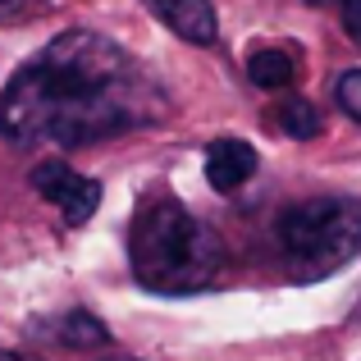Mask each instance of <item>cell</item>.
Masks as SVG:
<instances>
[{
    "label": "cell",
    "mask_w": 361,
    "mask_h": 361,
    "mask_svg": "<svg viewBox=\"0 0 361 361\" xmlns=\"http://www.w3.org/2000/svg\"><path fill=\"white\" fill-rule=\"evenodd\" d=\"M169 115V97L119 42L60 32L5 82L0 133L14 147H87Z\"/></svg>",
    "instance_id": "6da1fadb"
},
{
    "label": "cell",
    "mask_w": 361,
    "mask_h": 361,
    "mask_svg": "<svg viewBox=\"0 0 361 361\" xmlns=\"http://www.w3.org/2000/svg\"><path fill=\"white\" fill-rule=\"evenodd\" d=\"M224 252L220 233L202 224L178 197L151 192L133 211L128 224V265L133 279L151 293H202L224 274Z\"/></svg>",
    "instance_id": "7a4b0ae2"
},
{
    "label": "cell",
    "mask_w": 361,
    "mask_h": 361,
    "mask_svg": "<svg viewBox=\"0 0 361 361\" xmlns=\"http://www.w3.org/2000/svg\"><path fill=\"white\" fill-rule=\"evenodd\" d=\"M274 243L293 279H325L361 252V197L325 192L288 206L274 220Z\"/></svg>",
    "instance_id": "3957f363"
},
{
    "label": "cell",
    "mask_w": 361,
    "mask_h": 361,
    "mask_svg": "<svg viewBox=\"0 0 361 361\" xmlns=\"http://www.w3.org/2000/svg\"><path fill=\"white\" fill-rule=\"evenodd\" d=\"M27 183L37 188L42 202H51L55 211H60V220L69 224V229L87 224L92 215H97V206H101V183L87 178V174H78V169L64 165V160H42Z\"/></svg>",
    "instance_id": "277c9868"
},
{
    "label": "cell",
    "mask_w": 361,
    "mask_h": 361,
    "mask_svg": "<svg viewBox=\"0 0 361 361\" xmlns=\"http://www.w3.org/2000/svg\"><path fill=\"white\" fill-rule=\"evenodd\" d=\"M147 9L174 37H183L188 46H215L220 42V18H215L211 0H147Z\"/></svg>",
    "instance_id": "5b68a950"
},
{
    "label": "cell",
    "mask_w": 361,
    "mask_h": 361,
    "mask_svg": "<svg viewBox=\"0 0 361 361\" xmlns=\"http://www.w3.org/2000/svg\"><path fill=\"white\" fill-rule=\"evenodd\" d=\"M252 174H256V147H247L238 137H220L206 147V183L215 192H238Z\"/></svg>",
    "instance_id": "8992f818"
},
{
    "label": "cell",
    "mask_w": 361,
    "mask_h": 361,
    "mask_svg": "<svg viewBox=\"0 0 361 361\" xmlns=\"http://www.w3.org/2000/svg\"><path fill=\"white\" fill-rule=\"evenodd\" d=\"M247 78L265 92H283L298 82V55L283 51V46H265V51H256L247 60Z\"/></svg>",
    "instance_id": "52a82bcc"
},
{
    "label": "cell",
    "mask_w": 361,
    "mask_h": 361,
    "mask_svg": "<svg viewBox=\"0 0 361 361\" xmlns=\"http://www.w3.org/2000/svg\"><path fill=\"white\" fill-rule=\"evenodd\" d=\"M270 128H274V133H283V137L307 142V137H316V133L325 128V119H320V110L311 106V101H302V97H283L279 106H270Z\"/></svg>",
    "instance_id": "ba28073f"
},
{
    "label": "cell",
    "mask_w": 361,
    "mask_h": 361,
    "mask_svg": "<svg viewBox=\"0 0 361 361\" xmlns=\"http://www.w3.org/2000/svg\"><path fill=\"white\" fill-rule=\"evenodd\" d=\"M60 338L69 348H101L110 338V329L101 325L97 316H87V311H73V316H64L60 320Z\"/></svg>",
    "instance_id": "9c48e42d"
},
{
    "label": "cell",
    "mask_w": 361,
    "mask_h": 361,
    "mask_svg": "<svg viewBox=\"0 0 361 361\" xmlns=\"http://www.w3.org/2000/svg\"><path fill=\"white\" fill-rule=\"evenodd\" d=\"M334 97H338V106H343L348 115H353V119L361 123V69H348L343 78H338Z\"/></svg>",
    "instance_id": "30bf717a"
},
{
    "label": "cell",
    "mask_w": 361,
    "mask_h": 361,
    "mask_svg": "<svg viewBox=\"0 0 361 361\" xmlns=\"http://www.w3.org/2000/svg\"><path fill=\"white\" fill-rule=\"evenodd\" d=\"M46 14L42 0H0V27H14V23H27V18Z\"/></svg>",
    "instance_id": "8fae6325"
},
{
    "label": "cell",
    "mask_w": 361,
    "mask_h": 361,
    "mask_svg": "<svg viewBox=\"0 0 361 361\" xmlns=\"http://www.w3.org/2000/svg\"><path fill=\"white\" fill-rule=\"evenodd\" d=\"M338 5V14H343V27H348V37L361 46V0H334Z\"/></svg>",
    "instance_id": "7c38bea8"
},
{
    "label": "cell",
    "mask_w": 361,
    "mask_h": 361,
    "mask_svg": "<svg viewBox=\"0 0 361 361\" xmlns=\"http://www.w3.org/2000/svg\"><path fill=\"white\" fill-rule=\"evenodd\" d=\"M0 361H37V357H23V353H5V348H0Z\"/></svg>",
    "instance_id": "4fadbf2b"
},
{
    "label": "cell",
    "mask_w": 361,
    "mask_h": 361,
    "mask_svg": "<svg viewBox=\"0 0 361 361\" xmlns=\"http://www.w3.org/2000/svg\"><path fill=\"white\" fill-rule=\"evenodd\" d=\"M106 361H137V357H106Z\"/></svg>",
    "instance_id": "5bb4252c"
}]
</instances>
